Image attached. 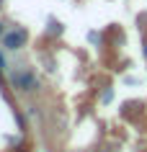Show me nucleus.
Listing matches in <instances>:
<instances>
[{
	"label": "nucleus",
	"instance_id": "nucleus-2",
	"mask_svg": "<svg viewBox=\"0 0 147 152\" xmlns=\"http://www.w3.org/2000/svg\"><path fill=\"white\" fill-rule=\"evenodd\" d=\"M26 39H29V31L26 28H18L13 34H5L3 36V44H5V49H21L26 44Z\"/></svg>",
	"mask_w": 147,
	"mask_h": 152
},
{
	"label": "nucleus",
	"instance_id": "nucleus-5",
	"mask_svg": "<svg viewBox=\"0 0 147 152\" xmlns=\"http://www.w3.org/2000/svg\"><path fill=\"white\" fill-rule=\"evenodd\" d=\"M21 152H29V150H26V147H21Z\"/></svg>",
	"mask_w": 147,
	"mask_h": 152
},
{
	"label": "nucleus",
	"instance_id": "nucleus-3",
	"mask_svg": "<svg viewBox=\"0 0 147 152\" xmlns=\"http://www.w3.org/2000/svg\"><path fill=\"white\" fill-rule=\"evenodd\" d=\"M0 67H5V57H3V52H0Z\"/></svg>",
	"mask_w": 147,
	"mask_h": 152
},
{
	"label": "nucleus",
	"instance_id": "nucleus-6",
	"mask_svg": "<svg viewBox=\"0 0 147 152\" xmlns=\"http://www.w3.org/2000/svg\"><path fill=\"white\" fill-rule=\"evenodd\" d=\"M145 54H147V44H145Z\"/></svg>",
	"mask_w": 147,
	"mask_h": 152
},
{
	"label": "nucleus",
	"instance_id": "nucleus-1",
	"mask_svg": "<svg viewBox=\"0 0 147 152\" xmlns=\"http://www.w3.org/2000/svg\"><path fill=\"white\" fill-rule=\"evenodd\" d=\"M10 83H13V88L26 90V93H29V90L36 88V75H34V72H13Z\"/></svg>",
	"mask_w": 147,
	"mask_h": 152
},
{
	"label": "nucleus",
	"instance_id": "nucleus-4",
	"mask_svg": "<svg viewBox=\"0 0 147 152\" xmlns=\"http://www.w3.org/2000/svg\"><path fill=\"white\" fill-rule=\"evenodd\" d=\"M0 36H5V34H3V23H0Z\"/></svg>",
	"mask_w": 147,
	"mask_h": 152
}]
</instances>
